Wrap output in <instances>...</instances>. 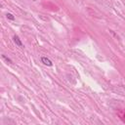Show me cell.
Here are the masks:
<instances>
[{
	"label": "cell",
	"instance_id": "1",
	"mask_svg": "<svg viewBox=\"0 0 125 125\" xmlns=\"http://www.w3.org/2000/svg\"><path fill=\"white\" fill-rule=\"evenodd\" d=\"M41 63H42L43 65L47 66H53L52 61L50 60V59H48L47 57H42V58H41Z\"/></svg>",
	"mask_w": 125,
	"mask_h": 125
},
{
	"label": "cell",
	"instance_id": "2",
	"mask_svg": "<svg viewBox=\"0 0 125 125\" xmlns=\"http://www.w3.org/2000/svg\"><path fill=\"white\" fill-rule=\"evenodd\" d=\"M13 40H14V42L16 43V45H17V46H19V47H22V41H21V39L19 38V36H18V35H14Z\"/></svg>",
	"mask_w": 125,
	"mask_h": 125
},
{
	"label": "cell",
	"instance_id": "3",
	"mask_svg": "<svg viewBox=\"0 0 125 125\" xmlns=\"http://www.w3.org/2000/svg\"><path fill=\"white\" fill-rule=\"evenodd\" d=\"M6 17H7V19H9V20H11V21H14V20H15V17H14L11 13H7V14H6Z\"/></svg>",
	"mask_w": 125,
	"mask_h": 125
},
{
	"label": "cell",
	"instance_id": "4",
	"mask_svg": "<svg viewBox=\"0 0 125 125\" xmlns=\"http://www.w3.org/2000/svg\"><path fill=\"white\" fill-rule=\"evenodd\" d=\"M2 58H3V59H4L5 61H6V62H8L9 64H12V61H11V60H10L9 58H7V57H6L5 55H2Z\"/></svg>",
	"mask_w": 125,
	"mask_h": 125
}]
</instances>
